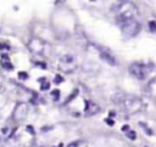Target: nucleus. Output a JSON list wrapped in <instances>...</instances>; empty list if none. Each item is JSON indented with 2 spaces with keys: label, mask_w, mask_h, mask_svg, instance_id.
Here are the masks:
<instances>
[{
  "label": "nucleus",
  "mask_w": 156,
  "mask_h": 147,
  "mask_svg": "<svg viewBox=\"0 0 156 147\" xmlns=\"http://www.w3.org/2000/svg\"><path fill=\"white\" fill-rule=\"evenodd\" d=\"M105 120H106V123H107V124H110V125H114V122H112V120H111V119H110V118L105 119Z\"/></svg>",
  "instance_id": "f3484780"
},
{
  "label": "nucleus",
  "mask_w": 156,
  "mask_h": 147,
  "mask_svg": "<svg viewBox=\"0 0 156 147\" xmlns=\"http://www.w3.org/2000/svg\"><path fill=\"white\" fill-rule=\"evenodd\" d=\"M71 147H88V144L86 141H78V142H74V144L70 145Z\"/></svg>",
  "instance_id": "9d476101"
},
{
  "label": "nucleus",
  "mask_w": 156,
  "mask_h": 147,
  "mask_svg": "<svg viewBox=\"0 0 156 147\" xmlns=\"http://www.w3.org/2000/svg\"><path fill=\"white\" fill-rule=\"evenodd\" d=\"M126 134H127V138L131 139V140H135V139H137V134H135V131H133V130H128Z\"/></svg>",
  "instance_id": "9b49d317"
},
{
  "label": "nucleus",
  "mask_w": 156,
  "mask_h": 147,
  "mask_svg": "<svg viewBox=\"0 0 156 147\" xmlns=\"http://www.w3.org/2000/svg\"><path fill=\"white\" fill-rule=\"evenodd\" d=\"M128 129H129V128H128V125H124L123 128H122V130H123V131H126V133H127V131H128Z\"/></svg>",
  "instance_id": "a211bd4d"
},
{
  "label": "nucleus",
  "mask_w": 156,
  "mask_h": 147,
  "mask_svg": "<svg viewBox=\"0 0 156 147\" xmlns=\"http://www.w3.org/2000/svg\"><path fill=\"white\" fill-rule=\"evenodd\" d=\"M1 66L4 67V68H6V69H12L13 66L10 63V60L7 58L6 56H3V61H1Z\"/></svg>",
  "instance_id": "1a4fd4ad"
},
{
  "label": "nucleus",
  "mask_w": 156,
  "mask_h": 147,
  "mask_svg": "<svg viewBox=\"0 0 156 147\" xmlns=\"http://www.w3.org/2000/svg\"><path fill=\"white\" fill-rule=\"evenodd\" d=\"M28 49L34 53H43V51H44V43L40 39H38V38H33L28 43Z\"/></svg>",
  "instance_id": "0eeeda50"
},
{
  "label": "nucleus",
  "mask_w": 156,
  "mask_h": 147,
  "mask_svg": "<svg viewBox=\"0 0 156 147\" xmlns=\"http://www.w3.org/2000/svg\"><path fill=\"white\" fill-rule=\"evenodd\" d=\"M28 111H29V107L26 102L17 103L12 113V119L15 122H22L28 116Z\"/></svg>",
  "instance_id": "39448f33"
},
{
  "label": "nucleus",
  "mask_w": 156,
  "mask_h": 147,
  "mask_svg": "<svg viewBox=\"0 0 156 147\" xmlns=\"http://www.w3.org/2000/svg\"><path fill=\"white\" fill-rule=\"evenodd\" d=\"M129 73H131L133 77H135L139 80H144L148 75V68L144 63L140 62H134L129 66Z\"/></svg>",
  "instance_id": "20e7f679"
},
{
  "label": "nucleus",
  "mask_w": 156,
  "mask_h": 147,
  "mask_svg": "<svg viewBox=\"0 0 156 147\" xmlns=\"http://www.w3.org/2000/svg\"><path fill=\"white\" fill-rule=\"evenodd\" d=\"M62 80H64V78H62L61 75H56V77H55V83H56V84L62 83Z\"/></svg>",
  "instance_id": "dca6fc26"
},
{
  "label": "nucleus",
  "mask_w": 156,
  "mask_h": 147,
  "mask_svg": "<svg viewBox=\"0 0 156 147\" xmlns=\"http://www.w3.org/2000/svg\"><path fill=\"white\" fill-rule=\"evenodd\" d=\"M18 78L20 79H27L28 78V74H27L26 72H20L18 73Z\"/></svg>",
  "instance_id": "4468645a"
},
{
  "label": "nucleus",
  "mask_w": 156,
  "mask_h": 147,
  "mask_svg": "<svg viewBox=\"0 0 156 147\" xmlns=\"http://www.w3.org/2000/svg\"><path fill=\"white\" fill-rule=\"evenodd\" d=\"M99 55L101 57L105 62H107L108 65H111V66H116L117 65V61H116L115 56L112 55V52L105 49V47H99Z\"/></svg>",
  "instance_id": "423d86ee"
},
{
  "label": "nucleus",
  "mask_w": 156,
  "mask_h": 147,
  "mask_svg": "<svg viewBox=\"0 0 156 147\" xmlns=\"http://www.w3.org/2000/svg\"><path fill=\"white\" fill-rule=\"evenodd\" d=\"M112 11L116 13V18H117L118 23L127 21V19L135 18V16L138 13V9L131 1H118V3H115L114 6H112Z\"/></svg>",
  "instance_id": "f03ea898"
},
{
  "label": "nucleus",
  "mask_w": 156,
  "mask_h": 147,
  "mask_svg": "<svg viewBox=\"0 0 156 147\" xmlns=\"http://www.w3.org/2000/svg\"><path fill=\"white\" fill-rule=\"evenodd\" d=\"M149 28L153 33H156V22L155 21H150L149 22Z\"/></svg>",
  "instance_id": "f8f14e48"
},
{
  "label": "nucleus",
  "mask_w": 156,
  "mask_h": 147,
  "mask_svg": "<svg viewBox=\"0 0 156 147\" xmlns=\"http://www.w3.org/2000/svg\"><path fill=\"white\" fill-rule=\"evenodd\" d=\"M51 95L55 97V100H58V97H60V91H59V90H54L53 92H51Z\"/></svg>",
  "instance_id": "2eb2a0df"
},
{
  "label": "nucleus",
  "mask_w": 156,
  "mask_h": 147,
  "mask_svg": "<svg viewBox=\"0 0 156 147\" xmlns=\"http://www.w3.org/2000/svg\"><path fill=\"white\" fill-rule=\"evenodd\" d=\"M84 111H86V116H94V114H96L100 111V107L94 101L88 100V101H86V108H84Z\"/></svg>",
  "instance_id": "6e6552de"
},
{
  "label": "nucleus",
  "mask_w": 156,
  "mask_h": 147,
  "mask_svg": "<svg viewBox=\"0 0 156 147\" xmlns=\"http://www.w3.org/2000/svg\"><path fill=\"white\" fill-rule=\"evenodd\" d=\"M49 88H50V84H49V81H46V83H43V84L40 85V89H41V90H48Z\"/></svg>",
  "instance_id": "ddd939ff"
},
{
  "label": "nucleus",
  "mask_w": 156,
  "mask_h": 147,
  "mask_svg": "<svg viewBox=\"0 0 156 147\" xmlns=\"http://www.w3.org/2000/svg\"><path fill=\"white\" fill-rule=\"evenodd\" d=\"M114 102L120 105L124 110V112L131 113H138L144 108L143 100L140 97L135 96V95H129V94H117L114 96Z\"/></svg>",
  "instance_id": "f257e3e1"
},
{
  "label": "nucleus",
  "mask_w": 156,
  "mask_h": 147,
  "mask_svg": "<svg viewBox=\"0 0 156 147\" xmlns=\"http://www.w3.org/2000/svg\"><path fill=\"white\" fill-rule=\"evenodd\" d=\"M120 27H121V31H122V33H123V35L127 38L135 37L140 32V29H141L140 23L138 22L135 18L123 21V22L120 23Z\"/></svg>",
  "instance_id": "7ed1b4c3"
}]
</instances>
